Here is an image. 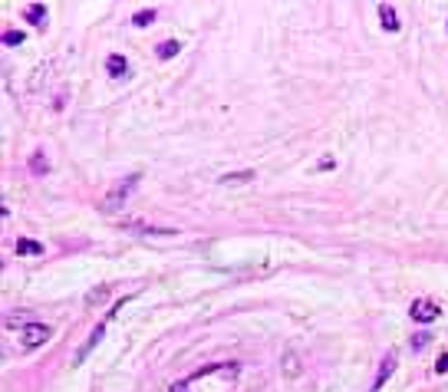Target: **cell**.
<instances>
[{
	"label": "cell",
	"mask_w": 448,
	"mask_h": 392,
	"mask_svg": "<svg viewBox=\"0 0 448 392\" xmlns=\"http://www.w3.org/2000/svg\"><path fill=\"white\" fill-rule=\"evenodd\" d=\"M136 185H138V175H125L122 181H119V185L112 188V195H109V198L102 202V211H109V215H115V211L122 208V202H125V198H129V195L136 191Z\"/></svg>",
	"instance_id": "cell-1"
},
{
	"label": "cell",
	"mask_w": 448,
	"mask_h": 392,
	"mask_svg": "<svg viewBox=\"0 0 448 392\" xmlns=\"http://www.w3.org/2000/svg\"><path fill=\"white\" fill-rule=\"evenodd\" d=\"M119 307H122V304H119ZM119 307H115V310H112V313H109V316H106V320H102L99 327H96V329H93V333H89V340H86V346H83V350H79V353H76V356H73V366H79V363H83V359H86V356H89V353H93V350H96V343H99V340H102V336H106V323H109L112 316L119 313Z\"/></svg>",
	"instance_id": "cell-2"
},
{
	"label": "cell",
	"mask_w": 448,
	"mask_h": 392,
	"mask_svg": "<svg viewBox=\"0 0 448 392\" xmlns=\"http://www.w3.org/2000/svg\"><path fill=\"white\" fill-rule=\"evenodd\" d=\"M396 366H399V356H396V350H389V353L383 356V363H379V373H376V382L369 386V392H379V389H383V386L392 379Z\"/></svg>",
	"instance_id": "cell-3"
},
{
	"label": "cell",
	"mask_w": 448,
	"mask_h": 392,
	"mask_svg": "<svg viewBox=\"0 0 448 392\" xmlns=\"http://www.w3.org/2000/svg\"><path fill=\"white\" fill-rule=\"evenodd\" d=\"M409 316L415 323H432V320H438V304L429 300V297H422V300H415V304L409 307Z\"/></svg>",
	"instance_id": "cell-4"
},
{
	"label": "cell",
	"mask_w": 448,
	"mask_h": 392,
	"mask_svg": "<svg viewBox=\"0 0 448 392\" xmlns=\"http://www.w3.org/2000/svg\"><path fill=\"white\" fill-rule=\"evenodd\" d=\"M50 340V327L47 323H33V327L24 329V350H37L40 343Z\"/></svg>",
	"instance_id": "cell-5"
},
{
	"label": "cell",
	"mask_w": 448,
	"mask_h": 392,
	"mask_svg": "<svg viewBox=\"0 0 448 392\" xmlns=\"http://www.w3.org/2000/svg\"><path fill=\"white\" fill-rule=\"evenodd\" d=\"M379 20H383V30L399 33V17H396V10H392V3H379Z\"/></svg>",
	"instance_id": "cell-6"
},
{
	"label": "cell",
	"mask_w": 448,
	"mask_h": 392,
	"mask_svg": "<svg viewBox=\"0 0 448 392\" xmlns=\"http://www.w3.org/2000/svg\"><path fill=\"white\" fill-rule=\"evenodd\" d=\"M280 369H284V376H300V359L294 350H287V353L280 356Z\"/></svg>",
	"instance_id": "cell-7"
},
{
	"label": "cell",
	"mask_w": 448,
	"mask_h": 392,
	"mask_svg": "<svg viewBox=\"0 0 448 392\" xmlns=\"http://www.w3.org/2000/svg\"><path fill=\"white\" fill-rule=\"evenodd\" d=\"M106 70H109V76H125V70H129V63H125V56H119V53H112L109 60H106Z\"/></svg>",
	"instance_id": "cell-8"
},
{
	"label": "cell",
	"mask_w": 448,
	"mask_h": 392,
	"mask_svg": "<svg viewBox=\"0 0 448 392\" xmlns=\"http://www.w3.org/2000/svg\"><path fill=\"white\" fill-rule=\"evenodd\" d=\"M7 327H10V329H17V327H33V316H30V313H26V310H20V313H10V316H7Z\"/></svg>",
	"instance_id": "cell-9"
},
{
	"label": "cell",
	"mask_w": 448,
	"mask_h": 392,
	"mask_svg": "<svg viewBox=\"0 0 448 392\" xmlns=\"http://www.w3.org/2000/svg\"><path fill=\"white\" fill-rule=\"evenodd\" d=\"M254 181V172H231V175H221V185H248Z\"/></svg>",
	"instance_id": "cell-10"
},
{
	"label": "cell",
	"mask_w": 448,
	"mask_h": 392,
	"mask_svg": "<svg viewBox=\"0 0 448 392\" xmlns=\"http://www.w3.org/2000/svg\"><path fill=\"white\" fill-rule=\"evenodd\" d=\"M43 17H47V7H43V3H30V7H26V24L40 26L43 24Z\"/></svg>",
	"instance_id": "cell-11"
},
{
	"label": "cell",
	"mask_w": 448,
	"mask_h": 392,
	"mask_svg": "<svg viewBox=\"0 0 448 392\" xmlns=\"http://www.w3.org/2000/svg\"><path fill=\"white\" fill-rule=\"evenodd\" d=\"M17 254H20V257H26V254H43V244H40V240L24 238L20 244H17Z\"/></svg>",
	"instance_id": "cell-12"
},
{
	"label": "cell",
	"mask_w": 448,
	"mask_h": 392,
	"mask_svg": "<svg viewBox=\"0 0 448 392\" xmlns=\"http://www.w3.org/2000/svg\"><path fill=\"white\" fill-rule=\"evenodd\" d=\"M178 50H182V43H178V40H165V43L155 53H159V60H172Z\"/></svg>",
	"instance_id": "cell-13"
},
{
	"label": "cell",
	"mask_w": 448,
	"mask_h": 392,
	"mask_svg": "<svg viewBox=\"0 0 448 392\" xmlns=\"http://www.w3.org/2000/svg\"><path fill=\"white\" fill-rule=\"evenodd\" d=\"M109 287H96V291H93V293H89V297H86V304L89 307H99V304H106V300H109Z\"/></svg>",
	"instance_id": "cell-14"
},
{
	"label": "cell",
	"mask_w": 448,
	"mask_h": 392,
	"mask_svg": "<svg viewBox=\"0 0 448 392\" xmlns=\"http://www.w3.org/2000/svg\"><path fill=\"white\" fill-rule=\"evenodd\" d=\"M30 168H33L37 175H47V158H43V152H37L33 158H30Z\"/></svg>",
	"instance_id": "cell-15"
},
{
	"label": "cell",
	"mask_w": 448,
	"mask_h": 392,
	"mask_svg": "<svg viewBox=\"0 0 448 392\" xmlns=\"http://www.w3.org/2000/svg\"><path fill=\"white\" fill-rule=\"evenodd\" d=\"M3 43H7V47H17V43H24V33H20V30H7V33H3Z\"/></svg>",
	"instance_id": "cell-16"
},
{
	"label": "cell",
	"mask_w": 448,
	"mask_h": 392,
	"mask_svg": "<svg viewBox=\"0 0 448 392\" xmlns=\"http://www.w3.org/2000/svg\"><path fill=\"white\" fill-rule=\"evenodd\" d=\"M152 20H155V10H142L136 20H132V24H136V26H145V24H152Z\"/></svg>",
	"instance_id": "cell-17"
},
{
	"label": "cell",
	"mask_w": 448,
	"mask_h": 392,
	"mask_svg": "<svg viewBox=\"0 0 448 392\" xmlns=\"http://www.w3.org/2000/svg\"><path fill=\"white\" fill-rule=\"evenodd\" d=\"M429 340H432L429 333H415V336H412V346H415V350H422V346H425Z\"/></svg>",
	"instance_id": "cell-18"
},
{
	"label": "cell",
	"mask_w": 448,
	"mask_h": 392,
	"mask_svg": "<svg viewBox=\"0 0 448 392\" xmlns=\"http://www.w3.org/2000/svg\"><path fill=\"white\" fill-rule=\"evenodd\" d=\"M191 382H195L191 376H188V379H182V382H175L172 392H191Z\"/></svg>",
	"instance_id": "cell-19"
},
{
	"label": "cell",
	"mask_w": 448,
	"mask_h": 392,
	"mask_svg": "<svg viewBox=\"0 0 448 392\" xmlns=\"http://www.w3.org/2000/svg\"><path fill=\"white\" fill-rule=\"evenodd\" d=\"M435 373H448V353H442L435 359Z\"/></svg>",
	"instance_id": "cell-20"
}]
</instances>
